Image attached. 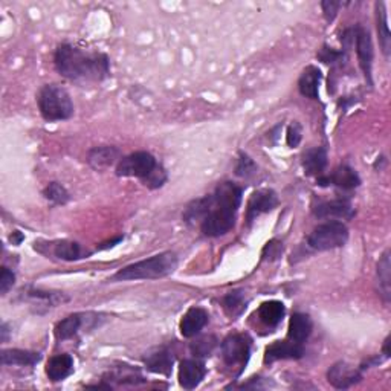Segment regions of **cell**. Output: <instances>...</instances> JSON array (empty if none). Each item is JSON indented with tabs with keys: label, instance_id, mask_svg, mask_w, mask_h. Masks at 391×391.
<instances>
[{
	"label": "cell",
	"instance_id": "cell-7",
	"mask_svg": "<svg viewBox=\"0 0 391 391\" xmlns=\"http://www.w3.org/2000/svg\"><path fill=\"white\" fill-rule=\"evenodd\" d=\"M251 355V339L246 335L234 334L226 336L222 343V358L228 367H239V373L248 364Z\"/></svg>",
	"mask_w": 391,
	"mask_h": 391
},
{
	"label": "cell",
	"instance_id": "cell-17",
	"mask_svg": "<svg viewBox=\"0 0 391 391\" xmlns=\"http://www.w3.org/2000/svg\"><path fill=\"white\" fill-rule=\"evenodd\" d=\"M313 214L320 219H324V217L352 219L353 216H355V211H353L352 205L349 202L341 201V199H336V201H330V202L316 205L313 208Z\"/></svg>",
	"mask_w": 391,
	"mask_h": 391
},
{
	"label": "cell",
	"instance_id": "cell-14",
	"mask_svg": "<svg viewBox=\"0 0 391 391\" xmlns=\"http://www.w3.org/2000/svg\"><path fill=\"white\" fill-rule=\"evenodd\" d=\"M208 313L202 307H191L181 320V334L183 338H194L201 334L202 329L208 324Z\"/></svg>",
	"mask_w": 391,
	"mask_h": 391
},
{
	"label": "cell",
	"instance_id": "cell-5",
	"mask_svg": "<svg viewBox=\"0 0 391 391\" xmlns=\"http://www.w3.org/2000/svg\"><path fill=\"white\" fill-rule=\"evenodd\" d=\"M37 102H39V110L43 120L49 122L69 120L73 115V102L71 100V95L64 87L58 84L43 86L39 92V97H37Z\"/></svg>",
	"mask_w": 391,
	"mask_h": 391
},
{
	"label": "cell",
	"instance_id": "cell-34",
	"mask_svg": "<svg viewBox=\"0 0 391 391\" xmlns=\"http://www.w3.org/2000/svg\"><path fill=\"white\" fill-rule=\"evenodd\" d=\"M339 6H341V3L334 2V0H326V2L321 3L324 17H326V20L329 21V24H330V21H334V19L336 17Z\"/></svg>",
	"mask_w": 391,
	"mask_h": 391
},
{
	"label": "cell",
	"instance_id": "cell-9",
	"mask_svg": "<svg viewBox=\"0 0 391 391\" xmlns=\"http://www.w3.org/2000/svg\"><path fill=\"white\" fill-rule=\"evenodd\" d=\"M318 185L327 187V185H335L343 190H353L361 185V178L359 174L349 165H339L335 168L331 174L329 176H320L318 178Z\"/></svg>",
	"mask_w": 391,
	"mask_h": 391
},
{
	"label": "cell",
	"instance_id": "cell-3",
	"mask_svg": "<svg viewBox=\"0 0 391 391\" xmlns=\"http://www.w3.org/2000/svg\"><path fill=\"white\" fill-rule=\"evenodd\" d=\"M116 176L120 178H138L149 188H161L167 181V173L156 158L149 152H135L118 161Z\"/></svg>",
	"mask_w": 391,
	"mask_h": 391
},
{
	"label": "cell",
	"instance_id": "cell-29",
	"mask_svg": "<svg viewBox=\"0 0 391 391\" xmlns=\"http://www.w3.org/2000/svg\"><path fill=\"white\" fill-rule=\"evenodd\" d=\"M224 306L231 315H240L246 307V301L240 291L230 292L224 298Z\"/></svg>",
	"mask_w": 391,
	"mask_h": 391
},
{
	"label": "cell",
	"instance_id": "cell-26",
	"mask_svg": "<svg viewBox=\"0 0 391 391\" xmlns=\"http://www.w3.org/2000/svg\"><path fill=\"white\" fill-rule=\"evenodd\" d=\"M378 280H379V291H381L382 298L388 302L391 298V262H390L388 249L379 258Z\"/></svg>",
	"mask_w": 391,
	"mask_h": 391
},
{
	"label": "cell",
	"instance_id": "cell-36",
	"mask_svg": "<svg viewBox=\"0 0 391 391\" xmlns=\"http://www.w3.org/2000/svg\"><path fill=\"white\" fill-rule=\"evenodd\" d=\"M24 240H25V235L21 234L20 231H14V233L10 235V242L12 243V245H16V246L20 245V243L24 242Z\"/></svg>",
	"mask_w": 391,
	"mask_h": 391
},
{
	"label": "cell",
	"instance_id": "cell-13",
	"mask_svg": "<svg viewBox=\"0 0 391 391\" xmlns=\"http://www.w3.org/2000/svg\"><path fill=\"white\" fill-rule=\"evenodd\" d=\"M206 374V368L202 361L185 359L179 367V383L185 390H194L201 385Z\"/></svg>",
	"mask_w": 391,
	"mask_h": 391
},
{
	"label": "cell",
	"instance_id": "cell-16",
	"mask_svg": "<svg viewBox=\"0 0 391 391\" xmlns=\"http://www.w3.org/2000/svg\"><path fill=\"white\" fill-rule=\"evenodd\" d=\"M321 78L322 75L318 68H315V66H307V68L302 71L301 77L298 80V89L302 97H307L311 100L318 98Z\"/></svg>",
	"mask_w": 391,
	"mask_h": 391
},
{
	"label": "cell",
	"instance_id": "cell-8",
	"mask_svg": "<svg viewBox=\"0 0 391 391\" xmlns=\"http://www.w3.org/2000/svg\"><path fill=\"white\" fill-rule=\"evenodd\" d=\"M355 45L356 54L361 69L364 72V77L368 81V84H373L372 80V66H373V43L368 29L358 25L355 28Z\"/></svg>",
	"mask_w": 391,
	"mask_h": 391
},
{
	"label": "cell",
	"instance_id": "cell-22",
	"mask_svg": "<svg viewBox=\"0 0 391 391\" xmlns=\"http://www.w3.org/2000/svg\"><path fill=\"white\" fill-rule=\"evenodd\" d=\"M3 365H20V367H33L40 363L42 355L35 352L20 350V349H10L3 350L0 355Z\"/></svg>",
	"mask_w": 391,
	"mask_h": 391
},
{
	"label": "cell",
	"instance_id": "cell-24",
	"mask_svg": "<svg viewBox=\"0 0 391 391\" xmlns=\"http://www.w3.org/2000/svg\"><path fill=\"white\" fill-rule=\"evenodd\" d=\"M145 367L149 368L150 372L158 373V374H164V376H170L173 370V363L174 358L172 356V353L167 350H158L152 353V355L147 356L144 359Z\"/></svg>",
	"mask_w": 391,
	"mask_h": 391
},
{
	"label": "cell",
	"instance_id": "cell-32",
	"mask_svg": "<svg viewBox=\"0 0 391 391\" xmlns=\"http://www.w3.org/2000/svg\"><path fill=\"white\" fill-rule=\"evenodd\" d=\"M14 282H16V275H14V272L10 271L8 268H2V272H0V293L2 295L8 293Z\"/></svg>",
	"mask_w": 391,
	"mask_h": 391
},
{
	"label": "cell",
	"instance_id": "cell-23",
	"mask_svg": "<svg viewBox=\"0 0 391 391\" xmlns=\"http://www.w3.org/2000/svg\"><path fill=\"white\" fill-rule=\"evenodd\" d=\"M258 318L268 327H275L283 321L286 309L282 301H266L258 307Z\"/></svg>",
	"mask_w": 391,
	"mask_h": 391
},
{
	"label": "cell",
	"instance_id": "cell-30",
	"mask_svg": "<svg viewBox=\"0 0 391 391\" xmlns=\"http://www.w3.org/2000/svg\"><path fill=\"white\" fill-rule=\"evenodd\" d=\"M217 345V339L214 336H203L201 339H197L196 343L191 344V352H193V355L197 358H205V356H210L212 350L216 349Z\"/></svg>",
	"mask_w": 391,
	"mask_h": 391
},
{
	"label": "cell",
	"instance_id": "cell-4",
	"mask_svg": "<svg viewBox=\"0 0 391 391\" xmlns=\"http://www.w3.org/2000/svg\"><path fill=\"white\" fill-rule=\"evenodd\" d=\"M178 268V257L172 251H165L145 260L136 262L120 269L109 282H131V280H156L173 274Z\"/></svg>",
	"mask_w": 391,
	"mask_h": 391
},
{
	"label": "cell",
	"instance_id": "cell-18",
	"mask_svg": "<svg viewBox=\"0 0 391 391\" xmlns=\"http://www.w3.org/2000/svg\"><path fill=\"white\" fill-rule=\"evenodd\" d=\"M73 372V359L68 353L63 355H55L48 361L46 374L53 382H60L68 378Z\"/></svg>",
	"mask_w": 391,
	"mask_h": 391
},
{
	"label": "cell",
	"instance_id": "cell-28",
	"mask_svg": "<svg viewBox=\"0 0 391 391\" xmlns=\"http://www.w3.org/2000/svg\"><path fill=\"white\" fill-rule=\"evenodd\" d=\"M43 194H45V197L48 199V201H51L55 205H66L69 202V191L66 190L62 183H58V182H51L48 183V187L45 188V191H43Z\"/></svg>",
	"mask_w": 391,
	"mask_h": 391
},
{
	"label": "cell",
	"instance_id": "cell-10",
	"mask_svg": "<svg viewBox=\"0 0 391 391\" xmlns=\"http://www.w3.org/2000/svg\"><path fill=\"white\" fill-rule=\"evenodd\" d=\"M363 379V373L358 368L345 363H338L330 367L327 372V381L338 390H347Z\"/></svg>",
	"mask_w": 391,
	"mask_h": 391
},
{
	"label": "cell",
	"instance_id": "cell-11",
	"mask_svg": "<svg viewBox=\"0 0 391 391\" xmlns=\"http://www.w3.org/2000/svg\"><path fill=\"white\" fill-rule=\"evenodd\" d=\"M278 205V197L272 190H260L251 196L246 210V220L248 224L253 222L255 217L263 212H269Z\"/></svg>",
	"mask_w": 391,
	"mask_h": 391
},
{
	"label": "cell",
	"instance_id": "cell-20",
	"mask_svg": "<svg viewBox=\"0 0 391 391\" xmlns=\"http://www.w3.org/2000/svg\"><path fill=\"white\" fill-rule=\"evenodd\" d=\"M312 329L313 324L311 316L306 313H293L289 321V334H287V336H289L291 341L302 344L311 336Z\"/></svg>",
	"mask_w": 391,
	"mask_h": 391
},
{
	"label": "cell",
	"instance_id": "cell-19",
	"mask_svg": "<svg viewBox=\"0 0 391 391\" xmlns=\"http://www.w3.org/2000/svg\"><path fill=\"white\" fill-rule=\"evenodd\" d=\"M302 167L309 176H322V172L327 167V152L322 147L309 149L302 154Z\"/></svg>",
	"mask_w": 391,
	"mask_h": 391
},
{
	"label": "cell",
	"instance_id": "cell-35",
	"mask_svg": "<svg viewBox=\"0 0 391 391\" xmlns=\"http://www.w3.org/2000/svg\"><path fill=\"white\" fill-rule=\"evenodd\" d=\"M320 60L324 62V63H335V62H339V58H343L344 57V53H338V51L335 49H329L327 46H324L321 51H320Z\"/></svg>",
	"mask_w": 391,
	"mask_h": 391
},
{
	"label": "cell",
	"instance_id": "cell-2",
	"mask_svg": "<svg viewBox=\"0 0 391 391\" xmlns=\"http://www.w3.org/2000/svg\"><path fill=\"white\" fill-rule=\"evenodd\" d=\"M54 63L62 77L77 83L102 81L110 73V60L106 54L91 53L69 43L57 48Z\"/></svg>",
	"mask_w": 391,
	"mask_h": 391
},
{
	"label": "cell",
	"instance_id": "cell-6",
	"mask_svg": "<svg viewBox=\"0 0 391 391\" xmlns=\"http://www.w3.org/2000/svg\"><path fill=\"white\" fill-rule=\"evenodd\" d=\"M349 240V228L343 222L331 220L318 225L307 237V245L315 251H330L344 246Z\"/></svg>",
	"mask_w": 391,
	"mask_h": 391
},
{
	"label": "cell",
	"instance_id": "cell-15",
	"mask_svg": "<svg viewBox=\"0 0 391 391\" xmlns=\"http://www.w3.org/2000/svg\"><path fill=\"white\" fill-rule=\"evenodd\" d=\"M116 161H120V150L112 145L93 147V149L87 153V164L93 170H98V172L113 165Z\"/></svg>",
	"mask_w": 391,
	"mask_h": 391
},
{
	"label": "cell",
	"instance_id": "cell-25",
	"mask_svg": "<svg viewBox=\"0 0 391 391\" xmlns=\"http://www.w3.org/2000/svg\"><path fill=\"white\" fill-rule=\"evenodd\" d=\"M374 6H376V26H378L379 43H381L382 53L388 57L390 51H391V34H390V28H388L385 5H383L382 2H376Z\"/></svg>",
	"mask_w": 391,
	"mask_h": 391
},
{
	"label": "cell",
	"instance_id": "cell-31",
	"mask_svg": "<svg viewBox=\"0 0 391 391\" xmlns=\"http://www.w3.org/2000/svg\"><path fill=\"white\" fill-rule=\"evenodd\" d=\"M255 172H257L255 162L251 159L248 154L242 153L237 162V167H235V173H237V176H242V178H249V176H253Z\"/></svg>",
	"mask_w": 391,
	"mask_h": 391
},
{
	"label": "cell",
	"instance_id": "cell-33",
	"mask_svg": "<svg viewBox=\"0 0 391 391\" xmlns=\"http://www.w3.org/2000/svg\"><path fill=\"white\" fill-rule=\"evenodd\" d=\"M286 141L287 145L289 147H297L301 141V127L298 122H293L289 125V129H287V136H286Z\"/></svg>",
	"mask_w": 391,
	"mask_h": 391
},
{
	"label": "cell",
	"instance_id": "cell-27",
	"mask_svg": "<svg viewBox=\"0 0 391 391\" xmlns=\"http://www.w3.org/2000/svg\"><path fill=\"white\" fill-rule=\"evenodd\" d=\"M83 315L80 313H73L66 316L64 320H62L60 322L55 326V336L58 341H66V339H71L75 336L81 326H83V318H81Z\"/></svg>",
	"mask_w": 391,
	"mask_h": 391
},
{
	"label": "cell",
	"instance_id": "cell-12",
	"mask_svg": "<svg viewBox=\"0 0 391 391\" xmlns=\"http://www.w3.org/2000/svg\"><path fill=\"white\" fill-rule=\"evenodd\" d=\"M304 356V347L302 344L293 343V341H275L266 347L264 352V363H274L280 359H301Z\"/></svg>",
	"mask_w": 391,
	"mask_h": 391
},
{
	"label": "cell",
	"instance_id": "cell-21",
	"mask_svg": "<svg viewBox=\"0 0 391 391\" xmlns=\"http://www.w3.org/2000/svg\"><path fill=\"white\" fill-rule=\"evenodd\" d=\"M53 253L57 258H60V260H66V262L81 260V258H87L92 254L91 251L84 249L80 245V243L71 242V240L55 242L53 246Z\"/></svg>",
	"mask_w": 391,
	"mask_h": 391
},
{
	"label": "cell",
	"instance_id": "cell-1",
	"mask_svg": "<svg viewBox=\"0 0 391 391\" xmlns=\"http://www.w3.org/2000/svg\"><path fill=\"white\" fill-rule=\"evenodd\" d=\"M243 188L231 181L219 183L214 193L191 203L183 219L201 220V231L206 237H220L233 230L235 214L242 203Z\"/></svg>",
	"mask_w": 391,
	"mask_h": 391
}]
</instances>
